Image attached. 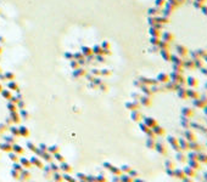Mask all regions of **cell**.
<instances>
[{"label": "cell", "instance_id": "cell-1", "mask_svg": "<svg viewBox=\"0 0 207 182\" xmlns=\"http://www.w3.org/2000/svg\"><path fill=\"white\" fill-rule=\"evenodd\" d=\"M200 162L199 160H196V159H188V165H189L190 167H192L194 170H200L201 169V165H200Z\"/></svg>", "mask_w": 207, "mask_h": 182}, {"label": "cell", "instance_id": "cell-2", "mask_svg": "<svg viewBox=\"0 0 207 182\" xmlns=\"http://www.w3.org/2000/svg\"><path fill=\"white\" fill-rule=\"evenodd\" d=\"M183 170H184V174H185V176H188V177H192V179H194V177L196 176V170H194L189 165L185 166Z\"/></svg>", "mask_w": 207, "mask_h": 182}, {"label": "cell", "instance_id": "cell-3", "mask_svg": "<svg viewBox=\"0 0 207 182\" xmlns=\"http://www.w3.org/2000/svg\"><path fill=\"white\" fill-rule=\"evenodd\" d=\"M174 177L178 180H183L185 177V174H184V170L183 169H174Z\"/></svg>", "mask_w": 207, "mask_h": 182}, {"label": "cell", "instance_id": "cell-4", "mask_svg": "<svg viewBox=\"0 0 207 182\" xmlns=\"http://www.w3.org/2000/svg\"><path fill=\"white\" fill-rule=\"evenodd\" d=\"M197 160L200 163L207 164V154L206 153H197Z\"/></svg>", "mask_w": 207, "mask_h": 182}, {"label": "cell", "instance_id": "cell-5", "mask_svg": "<svg viewBox=\"0 0 207 182\" xmlns=\"http://www.w3.org/2000/svg\"><path fill=\"white\" fill-rule=\"evenodd\" d=\"M176 159L178 162H180V163H185L186 160H188V158H186V156L185 154H183V153H177V157H176Z\"/></svg>", "mask_w": 207, "mask_h": 182}, {"label": "cell", "instance_id": "cell-6", "mask_svg": "<svg viewBox=\"0 0 207 182\" xmlns=\"http://www.w3.org/2000/svg\"><path fill=\"white\" fill-rule=\"evenodd\" d=\"M164 166H166V169H176V163L171 162V160H167L164 163Z\"/></svg>", "mask_w": 207, "mask_h": 182}, {"label": "cell", "instance_id": "cell-7", "mask_svg": "<svg viewBox=\"0 0 207 182\" xmlns=\"http://www.w3.org/2000/svg\"><path fill=\"white\" fill-rule=\"evenodd\" d=\"M179 142H180V148H182V151H188V149H189V144H188L186 141L180 140Z\"/></svg>", "mask_w": 207, "mask_h": 182}, {"label": "cell", "instance_id": "cell-8", "mask_svg": "<svg viewBox=\"0 0 207 182\" xmlns=\"http://www.w3.org/2000/svg\"><path fill=\"white\" fill-rule=\"evenodd\" d=\"M186 158H188V159H196V160H197V153H196L195 151H192V152H190V153H188Z\"/></svg>", "mask_w": 207, "mask_h": 182}, {"label": "cell", "instance_id": "cell-9", "mask_svg": "<svg viewBox=\"0 0 207 182\" xmlns=\"http://www.w3.org/2000/svg\"><path fill=\"white\" fill-rule=\"evenodd\" d=\"M189 148L191 149V151H195V152H196L197 149H200L201 147H200V146L197 144V143H190V144H189Z\"/></svg>", "mask_w": 207, "mask_h": 182}, {"label": "cell", "instance_id": "cell-10", "mask_svg": "<svg viewBox=\"0 0 207 182\" xmlns=\"http://www.w3.org/2000/svg\"><path fill=\"white\" fill-rule=\"evenodd\" d=\"M157 151H158L161 154H166V147H164L163 144H162V146H161V144H157Z\"/></svg>", "mask_w": 207, "mask_h": 182}, {"label": "cell", "instance_id": "cell-11", "mask_svg": "<svg viewBox=\"0 0 207 182\" xmlns=\"http://www.w3.org/2000/svg\"><path fill=\"white\" fill-rule=\"evenodd\" d=\"M186 137H188V140H189V141H194L195 140V135L192 133H190V131H188V133H186Z\"/></svg>", "mask_w": 207, "mask_h": 182}, {"label": "cell", "instance_id": "cell-12", "mask_svg": "<svg viewBox=\"0 0 207 182\" xmlns=\"http://www.w3.org/2000/svg\"><path fill=\"white\" fill-rule=\"evenodd\" d=\"M166 172H167L168 176L174 177V169H166Z\"/></svg>", "mask_w": 207, "mask_h": 182}, {"label": "cell", "instance_id": "cell-13", "mask_svg": "<svg viewBox=\"0 0 207 182\" xmlns=\"http://www.w3.org/2000/svg\"><path fill=\"white\" fill-rule=\"evenodd\" d=\"M182 182H194V180H192V177H188V176H185L184 179L182 180Z\"/></svg>", "mask_w": 207, "mask_h": 182}, {"label": "cell", "instance_id": "cell-14", "mask_svg": "<svg viewBox=\"0 0 207 182\" xmlns=\"http://www.w3.org/2000/svg\"><path fill=\"white\" fill-rule=\"evenodd\" d=\"M122 180H123V182H133V180H132L130 176H124Z\"/></svg>", "mask_w": 207, "mask_h": 182}, {"label": "cell", "instance_id": "cell-15", "mask_svg": "<svg viewBox=\"0 0 207 182\" xmlns=\"http://www.w3.org/2000/svg\"><path fill=\"white\" fill-rule=\"evenodd\" d=\"M168 140H169V142H171V143H173L174 146H176V143H177V142H176V141H177L176 138H174V137H169Z\"/></svg>", "mask_w": 207, "mask_h": 182}, {"label": "cell", "instance_id": "cell-16", "mask_svg": "<svg viewBox=\"0 0 207 182\" xmlns=\"http://www.w3.org/2000/svg\"><path fill=\"white\" fill-rule=\"evenodd\" d=\"M202 179H204V181H207V171H205L202 174Z\"/></svg>", "mask_w": 207, "mask_h": 182}, {"label": "cell", "instance_id": "cell-17", "mask_svg": "<svg viewBox=\"0 0 207 182\" xmlns=\"http://www.w3.org/2000/svg\"><path fill=\"white\" fill-rule=\"evenodd\" d=\"M134 182H145L144 180H140V179H136V180H134Z\"/></svg>", "mask_w": 207, "mask_h": 182}]
</instances>
